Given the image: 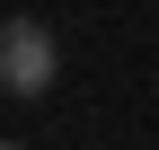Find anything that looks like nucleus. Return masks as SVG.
<instances>
[{
	"label": "nucleus",
	"instance_id": "f257e3e1",
	"mask_svg": "<svg viewBox=\"0 0 159 150\" xmlns=\"http://www.w3.org/2000/svg\"><path fill=\"white\" fill-rule=\"evenodd\" d=\"M53 71H62L53 27L9 18V27H0V88H9V97H44V88H53Z\"/></svg>",
	"mask_w": 159,
	"mask_h": 150
},
{
	"label": "nucleus",
	"instance_id": "f03ea898",
	"mask_svg": "<svg viewBox=\"0 0 159 150\" xmlns=\"http://www.w3.org/2000/svg\"><path fill=\"white\" fill-rule=\"evenodd\" d=\"M9 150H18V141H9Z\"/></svg>",
	"mask_w": 159,
	"mask_h": 150
}]
</instances>
